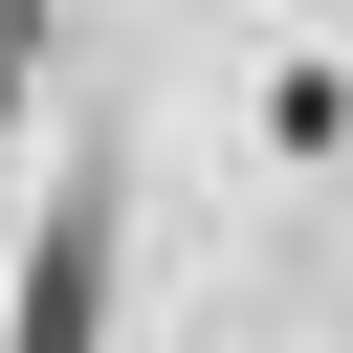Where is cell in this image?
Masks as SVG:
<instances>
[{"mask_svg": "<svg viewBox=\"0 0 353 353\" xmlns=\"http://www.w3.org/2000/svg\"><path fill=\"white\" fill-rule=\"evenodd\" d=\"M0 353H110V176L44 199V243H22V331H0Z\"/></svg>", "mask_w": 353, "mask_h": 353, "instance_id": "1", "label": "cell"}]
</instances>
